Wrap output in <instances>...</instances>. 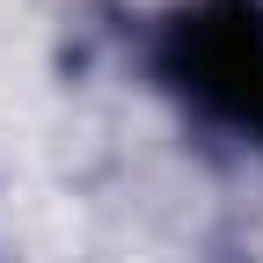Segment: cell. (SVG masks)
I'll return each instance as SVG.
<instances>
[{"label":"cell","instance_id":"obj_1","mask_svg":"<svg viewBox=\"0 0 263 263\" xmlns=\"http://www.w3.org/2000/svg\"><path fill=\"white\" fill-rule=\"evenodd\" d=\"M154 73L212 124L263 139V0H190L161 22Z\"/></svg>","mask_w":263,"mask_h":263}]
</instances>
